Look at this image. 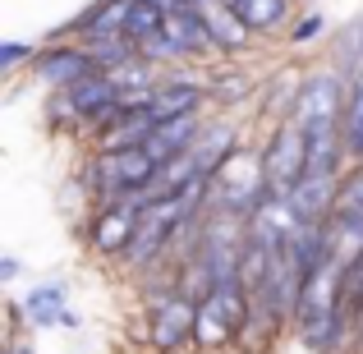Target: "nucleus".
<instances>
[{"instance_id":"obj_1","label":"nucleus","mask_w":363,"mask_h":354,"mask_svg":"<svg viewBox=\"0 0 363 354\" xmlns=\"http://www.w3.org/2000/svg\"><path fill=\"white\" fill-rule=\"evenodd\" d=\"M267 198H272V184H267L262 152L235 148L207 179V203H216L225 216H253Z\"/></svg>"},{"instance_id":"obj_2","label":"nucleus","mask_w":363,"mask_h":354,"mask_svg":"<svg viewBox=\"0 0 363 354\" xmlns=\"http://www.w3.org/2000/svg\"><path fill=\"white\" fill-rule=\"evenodd\" d=\"M161 161L152 157L143 143H129V148H101L97 161H92V184H97L101 203L111 198H143L157 179Z\"/></svg>"},{"instance_id":"obj_3","label":"nucleus","mask_w":363,"mask_h":354,"mask_svg":"<svg viewBox=\"0 0 363 354\" xmlns=\"http://www.w3.org/2000/svg\"><path fill=\"white\" fill-rule=\"evenodd\" d=\"M248 313H253V299H248L244 281H221L198 299V331L194 341L203 350H221L230 341H240L248 331Z\"/></svg>"},{"instance_id":"obj_4","label":"nucleus","mask_w":363,"mask_h":354,"mask_svg":"<svg viewBox=\"0 0 363 354\" xmlns=\"http://www.w3.org/2000/svg\"><path fill=\"white\" fill-rule=\"evenodd\" d=\"M267 161V184H272V198H290V189L303 179L308 170V138H303V124L299 120H281L262 152Z\"/></svg>"},{"instance_id":"obj_5","label":"nucleus","mask_w":363,"mask_h":354,"mask_svg":"<svg viewBox=\"0 0 363 354\" xmlns=\"http://www.w3.org/2000/svg\"><path fill=\"white\" fill-rule=\"evenodd\" d=\"M194 331H198V299L184 290V285L170 290V294H161V299L147 309V336H152V345H157V350L189 345Z\"/></svg>"},{"instance_id":"obj_6","label":"nucleus","mask_w":363,"mask_h":354,"mask_svg":"<svg viewBox=\"0 0 363 354\" xmlns=\"http://www.w3.org/2000/svg\"><path fill=\"white\" fill-rule=\"evenodd\" d=\"M138 216H143V198H111L101 203V212L92 216L88 239L101 258H124L138 235Z\"/></svg>"},{"instance_id":"obj_7","label":"nucleus","mask_w":363,"mask_h":354,"mask_svg":"<svg viewBox=\"0 0 363 354\" xmlns=\"http://www.w3.org/2000/svg\"><path fill=\"white\" fill-rule=\"evenodd\" d=\"M92 74H101V65L92 60L88 46H46L33 55V79H42L55 92H69L74 83L92 79Z\"/></svg>"},{"instance_id":"obj_8","label":"nucleus","mask_w":363,"mask_h":354,"mask_svg":"<svg viewBox=\"0 0 363 354\" xmlns=\"http://www.w3.org/2000/svg\"><path fill=\"white\" fill-rule=\"evenodd\" d=\"M285 203L294 207V216H299V221L327 226L331 216H336V207H340V179L331 175V170H308V175L290 189V198H285Z\"/></svg>"},{"instance_id":"obj_9","label":"nucleus","mask_w":363,"mask_h":354,"mask_svg":"<svg viewBox=\"0 0 363 354\" xmlns=\"http://www.w3.org/2000/svg\"><path fill=\"white\" fill-rule=\"evenodd\" d=\"M299 124H313V120H340L345 116V101H340V79L336 74H313L299 92H294V111H290Z\"/></svg>"},{"instance_id":"obj_10","label":"nucleus","mask_w":363,"mask_h":354,"mask_svg":"<svg viewBox=\"0 0 363 354\" xmlns=\"http://www.w3.org/2000/svg\"><path fill=\"white\" fill-rule=\"evenodd\" d=\"M203 97H207V92L198 88L194 79H166V83H157V92L147 97V106H138V111L152 124H161V120H175V116L198 111V106H203Z\"/></svg>"},{"instance_id":"obj_11","label":"nucleus","mask_w":363,"mask_h":354,"mask_svg":"<svg viewBox=\"0 0 363 354\" xmlns=\"http://www.w3.org/2000/svg\"><path fill=\"white\" fill-rule=\"evenodd\" d=\"M203 129H207V124L198 120V111H189V116H175V120L152 124V133L143 138V148H147L157 161H170V157H179V152H189V148H194Z\"/></svg>"},{"instance_id":"obj_12","label":"nucleus","mask_w":363,"mask_h":354,"mask_svg":"<svg viewBox=\"0 0 363 354\" xmlns=\"http://www.w3.org/2000/svg\"><path fill=\"white\" fill-rule=\"evenodd\" d=\"M327 253L345 272L363 258V212L359 207H336V216L327 221Z\"/></svg>"},{"instance_id":"obj_13","label":"nucleus","mask_w":363,"mask_h":354,"mask_svg":"<svg viewBox=\"0 0 363 354\" xmlns=\"http://www.w3.org/2000/svg\"><path fill=\"white\" fill-rule=\"evenodd\" d=\"M194 9L203 14V23H207V33H212L216 51H244V46H248L253 28H248L244 18L225 5V0H203V5H194Z\"/></svg>"},{"instance_id":"obj_14","label":"nucleus","mask_w":363,"mask_h":354,"mask_svg":"<svg viewBox=\"0 0 363 354\" xmlns=\"http://www.w3.org/2000/svg\"><path fill=\"white\" fill-rule=\"evenodd\" d=\"M138 0H97L83 18H74V33L79 37H129V18Z\"/></svg>"},{"instance_id":"obj_15","label":"nucleus","mask_w":363,"mask_h":354,"mask_svg":"<svg viewBox=\"0 0 363 354\" xmlns=\"http://www.w3.org/2000/svg\"><path fill=\"white\" fill-rule=\"evenodd\" d=\"M23 313L37 327H79V313L65 309V285H37L23 299Z\"/></svg>"},{"instance_id":"obj_16","label":"nucleus","mask_w":363,"mask_h":354,"mask_svg":"<svg viewBox=\"0 0 363 354\" xmlns=\"http://www.w3.org/2000/svg\"><path fill=\"white\" fill-rule=\"evenodd\" d=\"M240 148V143H235V129L230 124H207L203 133H198V143H194V161H198V170H203L207 179H212V170L221 166L225 157H230V152Z\"/></svg>"},{"instance_id":"obj_17","label":"nucleus","mask_w":363,"mask_h":354,"mask_svg":"<svg viewBox=\"0 0 363 354\" xmlns=\"http://www.w3.org/2000/svg\"><path fill=\"white\" fill-rule=\"evenodd\" d=\"M225 5H230L253 33H272V28H281L285 14H290V0H225Z\"/></svg>"},{"instance_id":"obj_18","label":"nucleus","mask_w":363,"mask_h":354,"mask_svg":"<svg viewBox=\"0 0 363 354\" xmlns=\"http://www.w3.org/2000/svg\"><path fill=\"white\" fill-rule=\"evenodd\" d=\"M340 309H345V318L354 322V327L363 322V258L345 272V285H340Z\"/></svg>"},{"instance_id":"obj_19","label":"nucleus","mask_w":363,"mask_h":354,"mask_svg":"<svg viewBox=\"0 0 363 354\" xmlns=\"http://www.w3.org/2000/svg\"><path fill=\"white\" fill-rule=\"evenodd\" d=\"M345 143H350V152H359V157H363V83L354 88L350 111H345Z\"/></svg>"},{"instance_id":"obj_20","label":"nucleus","mask_w":363,"mask_h":354,"mask_svg":"<svg viewBox=\"0 0 363 354\" xmlns=\"http://www.w3.org/2000/svg\"><path fill=\"white\" fill-rule=\"evenodd\" d=\"M340 207H359L363 212V166L350 179H340Z\"/></svg>"},{"instance_id":"obj_21","label":"nucleus","mask_w":363,"mask_h":354,"mask_svg":"<svg viewBox=\"0 0 363 354\" xmlns=\"http://www.w3.org/2000/svg\"><path fill=\"white\" fill-rule=\"evenodd\" d=\"M318 33H322V14H303L299 23H294V33H290V37H294V46H303V42H313Z\"/></svg>"},{"instance_id":"obj_22","label":"nucleus","mask_w":363,"mask_h":354,"mask_svg":"<svg viewBox=\"0 0 363 354\" xmlns=\"http://www.w3.org/2000/svg\"><path fill=\"white\" fill-rule=\"evenodd\" d=\"M28 55H37L33 46H23V42H5V46H0V70H14L18 60H28Z\"/></svg>"},{"instance_id":"obj_23","label":"nucleus","mask_w":363,"mask_h":354,"mask_svg":"<svg viewBox=\"0 0 363 354\" xmlns=\"http://www.w3.org/2000/svg\"><path fill=\"white\" fill-rule=\"evenodd\" d=\"M225 83H230V88H212L216 101H240V97H248V79H240V74H225Z\"/></svg>"},{"instance_id":"obj_24","label":"nucleus","mask_w":363,"mask_h":354,"mask_svg":"<svg viewBox=\"0 0 363 354\" xmlns=\"http://www.w3.org/2000/svg\"><path fill=\"white\" fill-rule=\"evenodd\" d=\"M0 276H5V281H9V276H18V262H14V258H5V262H0Z\"/></svg>"},{"instance_id":"obj_25","label":"nucleus","mask_w":363,"mask_h":354,"mask_svg":"<svg viewBox=\"0 0 363 354\" xmlns=\"http://www.w3.org/2000/svg\"><path fill=\"white\" fill-rule=\"evenodd\" d=\"M5 354H33V350H23V345H9Z\"/></svg>"},{"instance_id":"obj_26","label":"nucleus","mask_w":363,"mask_h":354,"mask_svg":"<svg viewBox=\"0 0 363 354\" xmlns=\"http://www.w3.org/2000/svg\"><path fill=\"white\" fill-rule=\"evenodd\" d=\"M359 336H363V322H359Z\"/></svg>"}]
</instances>
